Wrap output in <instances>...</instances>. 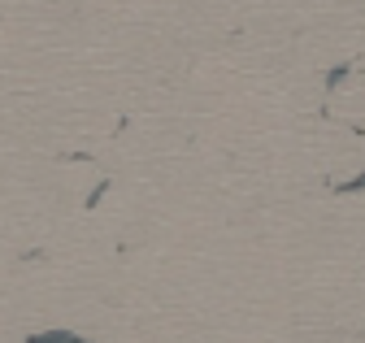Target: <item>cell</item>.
Instances as JSON below:
<instances>
[{"instance_id": "1", "label": "cell", "mask_w": 365, "mask_h": 343, "mask_svg": "<svg viewBox=\"0 0 365 343\" xmlns=\"http://www.w3.org/2000/svg\"><path fill=\"white\" fill-rule=\"evenodd\" d=\"M31 343H87V339H74V334H61V330H53V334H35Z\"/></svg>"}]
</instances>
